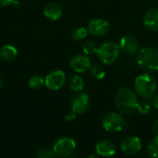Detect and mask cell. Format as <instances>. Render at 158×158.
Masks as SVG:
<instances>
[{
    "label": "cell",
    "mask_w": 158,
    "mask_h": 158,
    "mask_svg": "<svg viewBox=\"0 0 158 158\" xmlns=\"http://www.w3.org/2000/svg\"><path fill=\"white\" fill-rule=\"evenodd\" d=\"M138 94L128 86H122L118 89L115 96V104L119 113L122 115H131L137 111L139 105Z\"/></svg>",
    "instance_id": "obj_1"
},
{
    "label": "cell",
    "mask_w": 158,
    "mask_h": 158,
    "mask_svg": "<svg viewBox=\"0 0 158 158\" xmlns=\"http://www.w3.org/2000/svg\"><path fill=\"white\" fill-rule=\"evenodd\" d=\"M157 89V82L154 76L144 73L139 75L134 81L136 94L143 99H151L155 96Z\"/></svg>",
    "instance_id": "obj_2"
},
{
    "label": "cell",
    "mask_w": 158,
    "mask_h": 158,
    "mask_svg": "<svg viewBox=\"0 0 158 158\" xmlns=\"http://www.w3.org/2000/svg\"><path fill=\"white\" fill-rule=\"evenodd\" d=\"M137 63L144 70H158V47L147 46L141 49L137 54Z\"/></svg>",
    "instance_id": "obj_3"
},
{
    "label": "cell",
    "mask_w": 158,
    "mask_h": 158,
    "mask_svg": "<svg viewBox=\"0 0 158 158\" xmlns=\"http://www.w3.org/2000/svg\"><path fill=\"white\" fill-rule=\"evenodd\" d=\"M76 148L77 143L73 138L69 136H62L56 140L52 149L56 156L59 158H67L74 154Z\"/></svg>",
    "instance_id": "obj_4"
},
{
    "label": "cell",
    "mask_w": 158,
    "mask_h": 158,
    "mask_svg": "<svg viewBox=\"0 0 158 158\" xmlns=\"http://www.w3.org/2000/svg\"><path fill=\"white\" fill-rule=\"evenodd\" d=\"M120 54V47L114 42H106L98 47L96 55L99 60L106 64L110 65L117 61Z\"/></svg>",
    "instance_id": "obj_5"
},
{
    "label": "cell",
    "mask_w": 158,
    "mask_h": 158,
    "mask_svg": "<svg viewBox=\"0 0 158 158\" xmlns=\"http://www.w3.org/2000/svg\"><path fill=\"white\" fill-rule=\"evenodd\" d=\"M126 126V120L119 112H110L102 119V127L108 132L121 131Z\"/></svg>",
    "instance_id": "obj_6"
},
{
    "label": "cell",
    "mask_w": 158,
    "mask_h": 158,
    "mask_svg": "<svg viewBox=\"0 0 158 158\" xmlns=\"http://www.w3.org/2000/svg\"><path fill=\"white\" fill-rule=\"evenodd\" d=\"M66 80L67 77L63 70H53L46 75L44 79V85L51 91H58L65 85Z\"/></svg>",
    "instance_id": "obj_7"
},
{
    "label": "cell",
    "mask_w": 158,
    "mask_h": 158,
    "mask_svg": "<svg viewBox=\"0 0 158 158\" xmlns=\"http://www.w3.org/2000/svg\"><path fill=\"white\" fill-rule=\"evenodd\" d=\"M70 106H71V111H73L77 115L85 113L90 106L89 95L84 92L76 93L71 98Z\"/></svg>",
    "instance_id": "obj_8"
},
{
    "label": "cell",
    "mask_w": 158,
    "mask_h": 158,
    "mask_svg": "<svg viewBox=\"0 0 158 158\" xmlns=\"http://www.w3.org/2000/svg\"><path fill=\"white\" fill-rule=\"evenodd\" d=\"M88 32L93 36H104L110 30V23L104 18H95L90 20L88 24Z\"/></svg>",
    "instance_id": "obj_9"
},
{
    "label": "cell",
    "mask_w": 158,
    "mask_h": 158,
    "mask_svg": "<svg viewBox=\"0 0 158 158\" xmlns=\"http://www.w3.org/2000/svg\"><path fill=\"white\" fill-rule=\"evenodd\" d=\"M120 150L127 156H135L142 150V141L137 136H128L121 142Z\"/></svg>",
    "instance_id": "obj_10"
},
{
    "label": "cell",
    "mask_w": 158,
    "mask_h": 158,
    "mask_svg": "<svg viewBox=\"0 0 158 158\" xmlns=\"http://www.w3.org/2000/svg\"><path fill=\"white\" fill-rule=\"evenodd\" d=\"M70 68L77 73H83L90 69L92 64L85 54H75L69 60Z\"/></svg>",
    "instance_id": "obj_11"
},
{
    "label": "cell",
    "mask_w": 158,
    "mask_h": 158,
    "mask_svg": "<svg viewBox=\"0 0 158 158\" xmlns=\"http://www.w3.org/2000/svg\"><path fill=\"white\" fill-rule=\"evenodd\" d=\"M95 152L101 157H112L116 155L117 148L110 140H102L95 144Z\"/></svg>",
    "instance_id": "obj_12"
},
{
    "label": "cell",
    "mask_w": 158,
    "mask_h": 158,
    "mask_svg": "<svg viewBox=\"0 0 158 158\" xmlns=\"http://www.w3.org/2000/svg\"><path fill=\"white\" fill-rule=\"evenodd\" d=\"M120 49L127 55L133 56L138 53L139 50V43L135 37L132 35H125L120 39L119 42Z\"/></svg>",
    "instance_id": "obj_13"
},
{
    "label": "cell",
    "mask_w": 158,
    "mask_h": 158,
    "mask_svg": "<svg viewBox=\"0 0 158 158\" xmlns=\"http://www.w3.org/2000/svg\"><path fill=\"white\" fill-rule=\"evenodd\" d=\"M145 28L152 31H158V8H150L146 11L143 19Z\"/></svg>",
    "instance_id": "obj_14"
},
{
    "label": "cell",
    "mask_w": 158,
    "mask_h": 158,
    "mask_svg": "<svg viewBox=\"0 0 158 158\" xmlns=\"http://www.w3.org/2000/svg\"><path fill=\"white\" fill-rule=\"evenodd\" d=\"M63 14L62 7L59 4L51 2L48 3L44 8V15L50 20H57Z\"/></svg>",
    "instance_id": "obj_15"
},
{
    "label": "cell",
    "mask_w": 158,
    "mask_h": 158,
    "mask_svg": "<svg viewBox=\"0 0 158 158\" xmlns=\"http://www.w3.org/2000/svg\"><path fill=\"white\" fill-rule=\"evenodd\" d=\"M18 56V50L11 44H5L0 48V57L6 62H11Z\"/></svg>",
    "instance_id": "obj_16"
},
{
    "label": "cell",
    "mask_w": 158,
    "mask_h": 158,
    "mask_svg": "<svg viewBox=\"0 0 158 158\" xmlns=\"http://www.w3.org/2000/svg\"><path fill=\"white\" fill-rule=\"evenodd\" d=\"M68 84H69V89L75 93L82 92V90L84 89V81L81 76L77 74L69 77L68 81Z\"/></svg>",
    "instance_id": "obj_17"
},
{
    "label": "cell",
    "mask_w": 158,
    "mask_h": 158,
    "mask_svg": "<svg viewBox=\"0 0 158 158\" xmlns=\"http://www.w3.org/2000/svg\"><path fill=\"white\" fill-rule=\"evenodd\" d=\"M29 87L32 90H39L44 85V80L40 75H33L29 79Z\"/></svg>",
    "instance_id": "obj_18"
},
{
    "label": "cell",
    "mask_w": 158,
    "mask_h": 158,
    "mask_svg": "<svg viewBox=\"0 0 158 158\" xmlns=\"http://www.w3.org/2000/svg\"><path fill=\"white\" fill-rule=\"evenodd\" d=\"M147 153L152 158H158V135H156L147 145Z\"/></svg>",
    "instance_id": "obj_19"
},
{
    "label": "cell",
    "mask_w": 158,
    "mask_h": 158,
    "mask_svg": "<svg viewBox=\"0 0 158 158\" xmlns=\"http://www.w3.org/2000/svg\"><path fill=\"white\" fill-rule=\"evenodd\" d=\"M89 72H90V75L95 79V80H102L105 78L106 76V71H105V69L99 65H94V66H91L90 69H89Z\"/></svg>",
    "instance_id": "obj_20"
},
{
    "label": "cell",
    "mask_w": 158,
    "mask_h": 158,
    "mask_svg": "<svg viewBox=\"0 0 158 158\" xmlns=\"http://www.w3.org/2000/svg\"><path fill=\"white\" fill-rule=\"evenodd\" d=\"M89 34L88 30L84 27H77L71 32V37L75 41H81L87 37Z\"/></svg>",
    "instance_id": "obj_21"
},
{
    "label": "cell",
    "mask_w": 158,
    "mask_h": 158,
    "mask_svg": "<svg viewBox=\"0 0 158 158\" xmlns=\"http://www.w3.org/2000/svg\"><path fill=\"white\" fill-rule=\"evenodd\" d=\"M97 49H98V47H97L95 42H94L92 40H88V41L84 42L82 44V51L85 55L96 54Z\"/></svg>",
    "instance_id": "obj_22"
},
{
    "label": "cell",
    "mask_w": 158,
    "mask_h": 158,
    "mask_svg": "<svg viewBox=\"0 0 158 158\" xmlns=\"http://www.w3.org/2000/svg\"><path fill=\"white\" fill-rule=\"evenodd\" d=\"M55 156V153L53 149L47 148V147H43L40 148L36 152V157L37 158H53Z\"/></svg>",
    "instance_id": "obj_23"
},
{
    "label": "cell",
    "mask_w": 158,
    "mask_h": 158,
    "mask_svg": "<svg viewBox=\"0 0 158 158\" xmlns=\"http://www.w3.org/2000/svg\"><path fill=\"white\" fill-rule=\"evenodd\" d=\"M152 105L148 102H139L137 111L142 115H148L152 110Z\"/></svg>",
    "instance_id": "obj_24"
},
{
    "label": "cell",
    "mask_w": 158,
    "mask_h": 158,
    "mask_svg": "<svg viewBox=\"0 0 158 158\" xmlns=\"http://www.w3.org/2000/svg\"><path fill=\"white\" fill-rule=\"evenodd\" d=\"M76 118H77V114H75L73 111L67 113L66 116H65V119H66L68 122H72V121H74V120L76 119Z\"/></svg>",
    "instance_id": "obj_25"
},
{
    "label": "cell",
    "mask_w": 158,
    "mask_h": 158,
    "mask_svg": "<svg viewBox=\"0 0 158 158\" xmlns=\"http://www.w3.org/2000/svg\"><path fill=\"white\" fill-rule=\"evenodd\" d=\"M14 0H0V6L5 7V6H11Z\"/></svg>",
    "instance_id": "obj_26"
},
{
    "label": "cell",
    "mask_w": 158,
    "mask_h": 158,
    "mask_svg": "<svg viewBox=\"0 0 158 158\" xmlns=\"http://www.w3.org/2000/svg\"><path fill=\"white\" fill-rule=\"evenodd\" d=\"M152 106L158 110V94H155V96L153 97V100H152Z\"/></svg>",
    "instance_id": "obj_27"
},
{
    "label": "cell",
    "mask_w": 158,
    "mask_h": 158,
    "mask_svg": "<svg viewBox=\"0 0 158 158\" xmlns=\"http://www.w3.org/2000/svg\"><path fill=\"white\" fill-rule=\"evenodd\" d=\"M153 130H154V131L156 132V134L158 135V118L156 120H155V122H154V124H153Z\"/></svg>",
    "instance_id": "obj_28"
},
{
    "label": "cell",
    "mask_w": 158,
    "mask_h": 158,
    "mask_svg": "<svg viewBox=\"0 0 158 158\" xmlns=\"http://www.w3.org/2000/svg\"><path fill=\"white\" fill-rule=\"evenodd\" d=\"M12 6H13L14 7H16V8H19V7L20 6V3H19V1H17V0H14L13 3H12Z\"/></svg>",
    "instance_id": "obj_29"
},
{
    "label": "cell",
    "mask_w": 158,
    "mask_h": 158,
    "mask_svg": "<svg viewBox=\"0 0 158 158\" xmlns=\"http://www.w3.org/2000/svg\"><path fill=\"white\" fill-rule=\"evenodd\" d=\"M87 158H99V156L98 155H91Z\"/></svg>",
    "instance_id": "obj_30"
},
{
    "label": "cell",
    "mask_w": 158,
    "mask_h": 158,
    "mask_svg": "<svg viewBox=\"0 0 158 158\" xmlns=\"http://www.w3.org/2000/svg\"><path fill=\"white\" fill-rule=\"evenodd\" d=\"M69 158H81L80 156H77V155H72L71 156H69Z\"/></svg>",
    "instance_id": "obj_31"
},
{
    "label": "cell",
    "mask_w": 158,
    "mask_h": 158,
    "mask_svg": "<svg viewBox=\"0 0 158 158\" xmlns=\"http://www.w3.org/2000/svg\"><path fill=\"white\" fill-rule=\"evenodd\" d=\"M2 84H3V80H2V77L0 76V89L2 87Z\"/></svg>",
    "instance_id": "obj_32"
},
{
    "label": "cell",
    "mask_w": 158,
    "mask_h": 158,
    "mask_svg": "<svg viewBox=\"0 0 158 158\" xmlns=\"http://www.w3.org/2000/svg\"><path fill=\"white\" fill-rule=\"evenodd\" d=\"M53 158H59V157H57V156H54Z\"/></svg>",
    "instance_id": "obj_33"
}]
</instances>
